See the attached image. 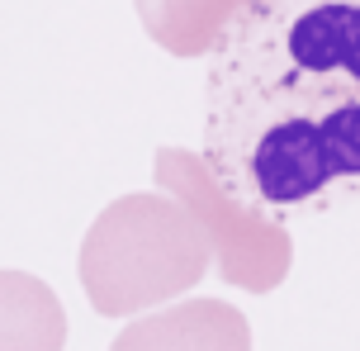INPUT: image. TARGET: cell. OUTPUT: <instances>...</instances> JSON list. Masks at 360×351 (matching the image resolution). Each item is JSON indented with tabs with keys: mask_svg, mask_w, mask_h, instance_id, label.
<instances>
[{
	"mask_svg": "<svg viewBox=\"0 0 360 351\" xmlns=\"http://www.w3.org/2000/svg\"><path fill=\"white\" fill-rule=\"evenodd\" d=\"M256 0H138L147 38L171 57H204Z\"/></svg>",
	"mask_w": 360,
	"mask_h": 351,
	"instance_id": "6",
	"label": "cell"
},
{
	"mask_svg": "<svg viewBox=\"0 0 360 351\" xmlns=\"http://www.w3.org/2000/svg\"><path fill=\"white\" fill-rule=\"evenodd\" d=\"M223 38L204 157L218 181L304 204L360 176V0H270Z\"/></svg>",
	"mask_w": 360,
	"mask_h": 351,
	"instance_id": "1",
	"label": "cell"
},
{
	"mask_svg": "<svg viewBox=\"0 0 360 351\" xmlns=\"http://www.w3.org/2000/svg\"><path fill=\"white\" fill-rule=\"evenodd\" d=\"M157 190L185 204L199 219L209 252H214L218 271L228 285L247 290V295H270L280 290L294 266V242L275 219H266L256 204L233 195L228 185L214 176V167L185 148H157Z\"/></svg>",
	"mask_w": 360,
	"mask_h": 351,
	"instance_id": "3",
	"label": "cell"
},
{
	"mask_svg": "<svg viewBox=\"0 0 360 351\" xmlns=\"http://www.w3.org/2000/svg\"><path fill=\"white\" fill-rule=\"evenodd\" d=\"M209 238L171 195H124L90 223L81 242V290L105 318L147 314L195 290L209 271Z\"/></svg>",
	"mask_w": 360,
	"mask_h": 351,
	"instance_id": "2",
	"label": "cell"
},
{
	"mask_svg": "<svg viewBox=\"0 0 360 351\" xmlns=\"http://www.w3.org/2000/svg\"><path fill=\"white\" fill-rule=\"evenodd\" d=\"M109 351H252V323L223 299H185L133 318Z\"/></svg>",
	"mask_w": 360,
	"mask_h": 351,
	"instance_id": "4",
	"label": "cell"
},
{
	"mask_svg": "<svg viewBox=\"0 0 360 351\" xmlns=\"http://www.w3.org/2000/svg\"><path fill=\"white\" fill-rule=\"evenodd\" d=\"M67 309L48 280L29 271H0V351H62Z\"/></svg>",
	"mask_w": 360,
	"mask_h": 351,
	"instance_id": "5",
	"label": "cell"
}]
</instances>
